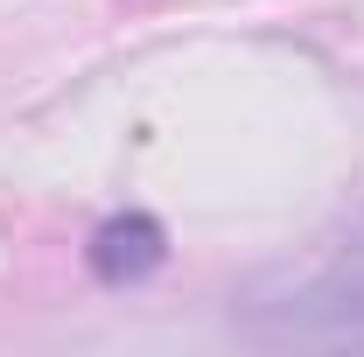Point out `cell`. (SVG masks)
<instances>
[{
  "mask_svg": "<svg viewBox=\"0 0 364 357\" xmlns=\"http://www.w3.org/2000/svg\"><path fill=\"white\" fill-rule=\"evenodd\" d=\"M91 267L105 280H140L147 267H161V231L147 218H127V224H105L91 238Z\"/></svg>",
  "mask_w": 364,
  "mask_h": 357,
  "instance_id": "cell-1",
  "label": "cell"
}]
</instances>
